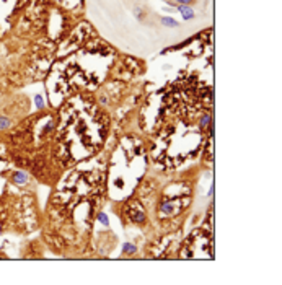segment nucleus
Segmentation results:
<instances>
[{"label": "nucleus", "instance_id": "1", "mask_svg": "<svg viewBox=\"0 0 282 285\" xmlns=\"http://www.w3.org/2000/svg\"><path fill=\"white\" fill-rule=\"evenodd\" d=\"M13 181H15L16 184H25L28 181V176H26V174H23L21 171H16V173L13 174Z\"/></svg>", "mask_w": 282, "mask_h": 285}, {"label": "nucleus", "instance_id": "2", "mask_svg": "<svg viewBox=\"0 0 282 285\" xmlns=\"http://www.w3.org/2000/svg\"><path fill=\"white\" fill-rule=\"evenodd\" d=\"M180 12L183 13V16L186 18V20H189V18L194 16V13H192L191 8H187V7H180Z\"/></svg>", "mask_w": 282, "mask_h": 285}, {"label": "nucleus", "instance_id": "3", "mask_svg": "<svg viewBox=\"0 0 282 285\" xmlns=\"http://www.w3.org/2000/svg\"><path fill=\"white\" fill-rule=\"evenodd\" d=\"M8 124L10 122H8L7 117H0V129H5V127H8Z\"/></svg>", "mask_w": 282, "mask_h": 285}, {"label": "nucleus", "instance_id": "4", "mask_svg": "<svg viewBox=\"0 0 282 285\" xmlns=\"http://www.w3.org/2000/svg\"><path fill=\"white\" fill-rule=\"evenodd\" d=\"M163 23L165 25H171V26H178V23L175 20H171V18H163Z\"/></svg>", "mask_w": 282, "mask_h": 285}, {"label": "nucleus", "instance_id": "5", "mask_svg": "<svg viewBox=\"0 0 282 285\" xmlns=\"http://www.w3.org/2000/svg\"><path fill=\"white\" fill-rule=\"evenodd\" d=\"M36 106L37 108H43L44 106V104H43V98H41V96H36Z\"/></svg>", "mask_w": 282, "mask_h": 285}, {"label": "nucleus", "instance_id": "6", "mask_svg": "<svg viewBox=\"0 0 282 285\" xmlns=\"http://www.w3.org/2000/svg\"><path fill=\"white\" fill-rule=\"evenodd\" d=\"M124 248H126V251H134V246H130V244H126Z\"/></svg>", "mask_w": 282, "mask_h": 285}, {"label": "nucleus", "instance_id": "7", "mask_svg": "<svg viewBox=\"0 0 282 285\" xmlns=\"http://www.w3.org/2000/svg\"><path fill=\"white\" fill-rule=\"evenodd\" d=\"M178 2H181V3H189L191 0H178Z\"/></svg>", "mask_w": 282, "mask_h": 285}]
</instances>
